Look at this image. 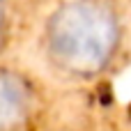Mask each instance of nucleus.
Listing matches in <instances>:
<instances>
[{"label":"nucleus","instance_id":"1","mask_svg":"<svg viewBox=\"0 0 131 131\" xmlns=\"http://www.w3.org/2000/svg\"><path fill=\"white\" fill-rule=\"evenodd\" d=\"M122 35V16L113 0H67L46 18L41 46L58 74L90 81L111 67Z\"/></svg>","mask_w":131,"mask_h":131},{"label":"nucleus","instance_id":"3","mask_svg":"<svg viewBox=\"0 0 131 131\" xmlns=\"http://www.w3.org/2000/svg\"><path fill=\"white\" fill-rule=\"evenodd\" d=\"M5 18H7V7H5V0H0V35L5 28Z\"/></svg>","mask_w":131,"mask_h":131},{"label":"nucleus","instance_id":"2","mask_svg":"<svg viewBox=\"0 0 131 131\" xmlns=\"http://www.w3.org/2000/svg\"><path fill=\"white\" fill-rule=\"evenodd\" d=\"M32 88L14 69L0 67V131H23L32 115Z\"/></svg>","mask_w":131,"mask_h":131}]
</instances>
